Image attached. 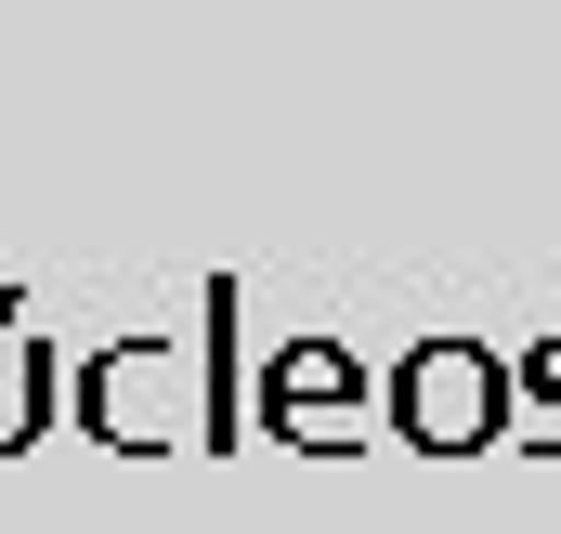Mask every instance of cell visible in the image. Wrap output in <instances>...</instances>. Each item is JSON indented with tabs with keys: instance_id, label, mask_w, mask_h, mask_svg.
I'll return each mask as SVG.
<instances>
[{
	"instance_id": "8992f818",
	"label": "cell",
	"mask_w": 561,
	"mask_h": 534,
	"mask_svg": "<svg viewBox=\"0 0 561 534\" xmlns=\"http://www.w3.org/2000/svg\"><path fill=\"white\" fill-rule=\"evenodd\" d=\"M510 417H523L536 456H561V339H536V352L510 365Z\"/></svg>"
},
{
	"instance_id": "277c9868",
	"label": "cell",
	"mask_w": 561,
	"mask_h": 534,
	"mask_svg": "<svg viewBox=\"0 0 561 534\" xmlns=\"http://www.w3.org/2000/svg\"><path fill=\"white\" fill-rule=\"evenodd\" d=\"M196 313H209V339H196V352H209V417H196V443H209V456H236V443H249V404H236V287L209 274V287H196Z\"/></svg>"
},
{
	"instance_id": "7a4b0ae2",
	"label": "cell",
	"mask_w": 561,
	"mask_h": 534,
	"mask_svg": "<svg viewBox=\"0 0 561 534\" xmlns=\"http://www.w3.org/2000/svg\"><path fill=\"white\" fill-rule=\"evenodd\" d=\"M262 430L275 443H313V456H353L366 443V365L340 339H287L262 365Z\"/></svg>"
},
{
	"instance_id": "6da1fadb",
	"label": "cell",
	"mask_w": 561,
	"mask_h": 534,
	"mask_svg": "<svg viewBox=\"0 0 561 534\" xmlns=\"http://www.w3.org/2000/svg\"><path fill=\"white\" fill-rule=\"evenodd\" d=\"M392 430L419 443V456H483L496 430H510V365L483 352V339H419L405 365H392ZM523 443V430H510Z\"/></svg>"
},
{
	"instance_id": "5b68a950",
	"label": "cell",
	"mask_w": 561,
	"mask_h": 534,
	"mask_svg": "<svg viewBox=\"0 0 561 534\" xmlns=\"http://www.w3.org/2000/svg\"><path fill=\"white\" fill-rule=\"evenodd\" d=\"M39 430H53V339H26V326L0 313V456L39 443Z\"/></svg>"
},
{
	"instance_id": "3957f363",
	"label": "cell",
	"mask_w": 561,
	"mask_h": 534,
	"mask_svg": "<svg viewBox=\"0 0 561 534\" xmlns=\"http://www.w3.org/2000/svg\"><path fill=\"white\" fill-rule=\"evenodd\" d=\"M157 392H183V339H105V352H79V417H92V443H118V456L183 443V417H157Z\"/></svg>"
}]
</instances>
